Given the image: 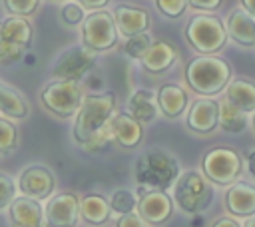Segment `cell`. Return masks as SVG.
I'll return each instance as SVG.
<instances>
[{
  "instance_id": "obj_1",
  "label": "cell",
  "mask_w": 255,
  "mask_h": 227,
  "mask_svg": "<svg viewBox=\"0 0 255 227\" xmlns=\"http://www.w3.org/2000/svg\"><path fill=\"white\" fill-rule=\"evenodd\" d=\"M116 110V96L106 94H88L82 100L80 110L76 112L72 135L74 141L88 153H96L108 147L110 137V117Z\"/></svg>"
},
{
  "instance_id": "obj_2",
  "label": "cell",
  "mask_w": 255,
  "mask_h": 227,
  "mask_svg": "<svg viewBox=\"0 0 255 227\" xmlns=\"http://www.w3.org/2000/svg\"><path fill=\"white\" fill-rule=\"evenodd\" d=\"M179 173L181 171L177 159L159 147L143 151L135 161V181L137 185H143L147 189L167 191L169 187H173Z\"/></svg>"
},
{
  "instance_id": "obj_3",
  "label": "cell",
  "mask_w": 255,
  "mask_h": 227,
  "mask_svg": "<svg viewBox=\"0 0 255 227\" xmlns=\"http://www.w3.org/2000/svg\"><path fill=\"white\" fill-rule=\"evenodd\" d=\"M231 80V68L223 58L217 56H197L185 66V82L203 98H211L225 90Z\"/></svg>"
},
{
  "instance_id": "obj_4",
  "label": "cell",
  "mask_w": 255,
  "mask_h": 227,
  "mask_svg": "<svg viewBox=\"0 0 255 227\" xmlns=\"http://www.w3.org/2000/svg\"><path fill=\"white\" fill-rule=\"evenodd\" d=\"M173 203L189 215H197L205 211L213 201V187L205 179L203 173L195 169H187L179 173L173 183Z\"/></svg>"
},
{
  "instance_id": "obj_5",
  "label": "cell",
  "mask_w": 255,
  "mask_h": 227,
  "mask_svg": "<svg viewBox=\"0 0 255 227\" xmlns=\"http://www.w3.org/2000/svg\"><path fill=\"white\" fill-rule=\"evenodd\" d=\"M185 40L195 52L211 56L225 46L227 30L221 18L213 14H195L189 18L185 26Z\"/></svg>"
},
{
  "instance_id": "obj_6",
  "label": "cell",
  "mask_w": 255,
  "mask_h": 227,
  "mask_svg": "<svg viewBox=\"0 0 255 227\" xmlns=\"http://www.w3.org/2000/svg\"><path fill=\"white\" fill-rule=\"evenodd\" d=\"M243 161L233 147H211L201 159V173L209 183L229 187L241 175Z\"/></svg>"
},
{
  "instance_id": "obj_7",
  "label": "cell",
  "mask_w": 255,
  "mask_h": 227,
  "mask_svg": "<svg viewBox=\"0 0 255 227\" xmlns=\"http://www.w3.org/2000/svg\"><path fill=\"white\" fill-rule=\"evenodd\" d=\"M120 32L114 22V14L108 10H92L82 22V46L98 52H108L118 46Z\"/></svg>"
},
{
  "instance_id": "obj_8",
  "label": "cell",
  "mask_w": 255,
  "mask_h": 227,
  "mask_svg": "<svg viewBox=\"0 0 255 227\" xmlns=\"http://www.w3.org/2000/svg\"><path fill=\"white\" fill-rule=\"evenodd\" d=\"M84 100V90L80 82H66V80H54L46 84L40 90V102L42 106L54 114L56 117H72L80 110Z\"/></svg>"
},
{
  "instance_id": "obj_9",
  "label": "cell",
  "mask_w": 255,
  "mask_h": 227,
  "mask_svg": "<svg viewBox=\"0 0 255 227\" xmlns=\"http://www.w3.org/2000/svg\"><path fill=\"white\" fill-rule=\"evenodd\" d=\"M96 66V54L84 46H72L64 50L52 68V78L66 82H80Z\"/></svg>"
},
{
  "instance_id": "obj_10",
  "label": "cell",
  "mask_w": 255,
  "mask_h": 227,
  "mask_svg": "<svg viewBox=\"0 0 255 227\" xmlns=\"http://www.w3.org/2000/svg\"><path fill=\"white\" fill-rule=\"evenodd\" d=\"M135 211L147 225H163L173 215V199L167 191L147 189L143 185H137Z\"/></svg>"
},
{
  "instance_id": "obj_11",
  "label": "cell",
  "mask_w": 255,
  "mask_h": 227,
  "mask_svg": "<svg viewBox=\"0 0 255 227\" xmlns=\"http://www.w3.org/2000/svg\"><path fill=\"white\" fill-rule=\"evenodd\" d=\"M80 221V197L74 191H62L48 199L44 207L46 227H76Z\"/></svg>"
},
{
  "instance_id": "obj_12",
  "label": "cell",
  "mask_w": 255,
  "mask_h": 227,
  "mask_svg": "<svg viewBox=\"0 0 255 227\" xmlns=\"http://www.w3.org/2000/svg\"><path fill=\"white\" fill-rule=\"evenodd\" d=\"M18 189L22 195L32 197L36 201L50 199L56 189V175L46 165H28L18 177Z\"/></svg>"
},
{
  "instance_id": "obj_13",
  "label": "cell",
  "mask_w": 255,
  "mask_h": 227,
  "mask_svg": "<svg viewBox=\"0 0 255 227\" xmlns=\"http://www.w3.org/2000/svg\"><path fill=\"white\" fill-rule=\"evenodd\" d=\"M185 125L189 131L199 135L211 133L219 127V102L213 98H197L187 110Z\"/></svg>"
},
{
  "instance_id": "obj_14",
  "label": "cell",
  "mask_w": 255,
  "mask_h": 227,
  "mask_svg": "<svg viewBox=\"0 0 255 227\" xmlns=\"http://www.w3.org/2000/svg\"><path fill=\"white\" fill-rule=\"evenodd\" d=\"M110 137L124 149H133L141 143L143 137V125L133 119L128 112H114L110 117Z\"/></svg>"
},
{
  "instance_id": "obj_15",
  "label": "cell",
  "mask_w": 255,
  "mask_h": 227,
  "mask_svg": "<svg viewBox=\"0 0 255 227\" xmlns=\"http://www.w3.org/2000/svg\"><path fill=\"white\" fill-rule=\"evenodd\" d=\"M114 22L122 36L129 38L135 34H143L149 28V14L143 8L131 6V4H118L114 8Z\"/></svg>"
},
{
  "instance_id": "obj_16",
  "label": "cell",
  "mask_w": 255,
  "mask_h": 227,
  "mask_svg": "<svg viewBox=\"0 0 255 227\" xmlns=\"http://www.w3.org/2000/svg\"><path fill=\"white\" fill-rule=\"evenodd\" d=\"M8 217L12 227H44V209L40 201L18 195L8 207Z\"/></svg>"
},
{
  "instance_id": "obj_17",
  "label": "cell",
  "mask_w": 255,
  "mask_h": 227,
  "mask_svg": "<svg viewBox=\"0 0 255 227\" xmlns=\"http://www.w3.org/2000/svg\"><path fill=\"white\" fill-rule=\"evenodd\" d=\"M225 209L235 217L255 215V185L247 181H235L225 191Z\"/></svg>"
},
{
  "instance_id": "obj_18",
  "label": "cell",
  "mask_w": 255,
  "mask_h": 227,
  "mask_svg": "<svg viewBox=\"0 0 255 227\" xmlns=\"http://www.w3.org/2000/svg\"><path fill=\"white\" fill-rule=\"evenodd\" d=\"M139 62L147 74L159 76V74L167 72L177 62V50L165 40H155V42H151V46L147 48V52L143 54V58Z\"/></svg>"
},
{
  "instance_id": "obj_19",
  "label": "cell",
  "mask_w": 255,
  "mask_h": 227,
  "mask_svg": "<svg viewBox=\"0 0 255 227\" xmlns=\"http://www.w3.org/2000/svg\"><path fill=\"white\" fill-rule=\"evenodd\" d=\"M225 30H227V38H231L235 44L243 48L255 46V18L243 8H235L227 16Z\"/></svg>"
},
{
  "instance_id": "obj_20",
  "label": "cell",
  "mask_w": 255,
  "mask_h": 227,
  "mask_svg": "<svg viewBox=\"0 0 255 227\" xmlns=\"http://www.w3.org/2000/svg\"><path fill=\"white\" fill-rule=\"evenodd\" d=\"M157 96V108L159 112L169 117V119H175L179 117L185 110H187V92L177 86V84H163L159 86V90L155 92Z\"/></svg>"
},
{
  "instance_id": "obj_21",
  "label": "cell",
  "mask_w": 255,
  "mask_h": 227,
  "mask_svg": "<svg viewBox=\"0 0 255 227\" xmlns=\"http://www.w3.org/2000/svg\"><path fill=\"white\" fill-rule=\"evenodd\" d=\"M80 217L88 225L102 227L110 221L112 209H110V199L104 197L102 193H88L80 197Z\"/></svg>"
},
{
  "instance_id": "obj_22",
  "label": "cell",
  "mask_w": 255,
  "mask_h": 227,
  "mask_svg": "<svg viewBox=\"0 0 255 227\" xmlns=\"http://www.w3.org/2000/svg\"><path fill=\"white\" fill-rule=\"evenodd\" d=\"M157 112H159V108H157V96L151 90L139 88L128 100V114L133 119H137L141 125L147 123V121H153L155 115H157Z\"/></svg>"
},
{
  "instance_id": "obj_23",
  "label": "cell",
  "mask_w": 255,
  "mask_h": 227,
  "mask_svg": "<svg viewBox=\"0 0 255 227\" xmlns=\"http://www.w3.org/2000/svg\"><path fill=\"white\" fill-rule=\"evenodd\" d=\"M0 42L6 46L26 48L32 42V24L22 16H10L0 22Z\"/></svg>"
},
{
  "instance_id": "obj_24",
  "label": "cell",
  "mask_w": 255,
  "mask_h": 227,
  "mask_svg": "<svg viewBox=\"0 0 255 227\" xmlns=\"http://www.w3.org/2000/svg\"><path fill=\"white\" fill-rule=\"evenodd\" d=\"M225 100L231 102L235 108H239L245 114L255 112V82L245 78L229 80L225 86Z\"/></svg>"
},
{
  "instance_id": "obj_25",
  "label": "cell",
  "mask_w": 255,
  "mask_h": 227,
  "mask_svg": "<svg viewBox=\"0 0 255 227\" xmlns=\"http://www.w3.org/2000/svg\"><path fill=\"white\" fill-rule=\"evenodd\" d=\"M30 114L28 102L22 98L18 90L0 82V115L8 119H26Z\"/></svg>"
},
{
  "instance_id": "obj_26",
  "label": "cell",
  "mask_w": 255,
  "mask_h": 227,
  "mask_svg": "<svg viewBox=\"0 0 255 227\" xmlns=\"http://www.w3.org/2000/svg\"><path fill=\"white\" fill-rule=\"evenodd\" d=\"M219 127L227 133H239L247 127V114L223 98L219 102Z\"/></svg>"
},
{
  "instance_id": "obj_27",
  "label": "cell",
  "mask_w": 255,
  "mask_h": 227,
  "mask_svg": "<svg viewBox=\"0 0 255 227\" xmlns=\"http://www.w3.org/2000/svg\"><path fill=\"white\" fill-rule=\"evenodd\" d=\"M18 147V127L12 119L0 115V159L8 157Z\"/></svg>"
},
{
  "instance_id": "obj_28",
  "label": "cell",
  "mask_w": 255,
  "mask_h": 227,
  "mask_svg": "<svg viewBox=\"0 0 255 227\" xmlns=\"http://www.w3.org/2000/svg\"><path fill=\"white\" fill-rule=\"evenodd\" d=\"M137 207V195H133L129 189H116L110 197V209L116 215H126L135 211Z\"/></svg>"
},
{
  "instance_id": "obj_29",
  "label": "cell",
  "mask_w": 255,
  "mask_h": 227,
  "mask_svg": "<svg viewBox=\"0 0 255 227\" xmlns=\"http://www.w3.org/2000/svg\"><path fill=\"white\" fill-rule=\"evenodd\" d=\"M151 38H149V34L147 32H143V34H135V36H129V38H126V44H124V52H126V56H129V58H133V60H141L143 58V54L147 52V48L151 46Z\"/></svg>"
},
{
  "instance_id": "obj_30",
  "label": "cell",
  "mask_w": 255,
  "mask_h": 227,
  "mask_svg": "<svg viewBox=\"0 0 255 227\" xmlns=\"http://www.w3.org/2000/svg\"><path fill=\"white\" fill-rule=\"evenodd\" d=\"M38 4H40V0H4V6L8 10V14L22 16V18L32 16L36 12Z\"/></svg>"
},
{
  "instance_id": "obj_31",
  "label": "cell",
  "mask_w": 255,
  "mask_h": 227,
  "mask_svg": "<svg viewBox=\"0 0 255 227\" xmlns=\"http://www.w3.org/2000/svg\"><path fill=\"white\" fill-rule=\"evenodd\" d=\"M14 197H16V181L8 173L0 171V211L8 209Z\"/></svg>"
},
{
  "instance_id": "obj_32",
  "label": "cell",
  "mask_w": 255,
  "mask_h": 227,
  "mask_svg": "<svg viewBox=\"0 0 255 227\" xmlns=\"http://www.w3.org/2000/svg\"><path fill=\"white\" fill-rule=\"evenodd\" d=\"M60 18H62L64 24L76 26V24L84 22V18H86V8H84L82 4H78V2H68V4H64V8L60 10Z\"/></svg>"
},
{
  "instance_id": "obj_33",
  "label": "cell",
  "mask_w": 255,
  "mask_h": 227,
  "mask_svg": "<svg viewBox=\"0 0 255 227\" xmlns=\"http://www.w3.org/2000/svg\"><path fill=\"white\" fill-rule=\"evenodd\" d=\"M187 6V0H155V8L167 18H179Z\"/></svg>"
},
{
  "instance_id": "obj_34",
  "label": "cell",
  "mask_w": 255,
  "mask_h": 227,
  "mask_svg": "<svg viewBox=\"0 0 255 227\" xmlns=\"http://www.w3.org/2000/svg\"><path fill=\"white\" fill-rule=\"evenodd\" d=\"M114 227H149L137 211H131V213H126V215H118Z\"/></svg>"
},
{
  "instance_id": "obj_35",
  "label": "cell",
  "mask_w": 255,
  "mask_h": 227,
  "mask_svg": "<svg viewBox=\"0 0 255 227\" xmlns=\"http://www.w3.org/2000/svg\"><path fill=\"white\" fill-rule=\"evenodd\" d=\"M223 0H187V4L195 10H205V12H213L221 6Z\"/></svg>"
},
{
  "instance_id": "obj_36",
  "label": "cell",
  "mask_w": 255,
  "mask_h": 227,
  "mask_svg": "<svg viewBox=\"0 0 255 227\" xmlns=\"http://www.w3.org/2000/svg\"><path fill=\"white\" fill-rule=\"evenodd\" d=\"M78 4H82L84 8H90V10H102L110 0H76Z\"/></svg>"
},
{
  "instance_id": "obj_37",
  "label": "cell",
  "mask_w": 255,
  "mask_h": 227,
  "mask_svg": "<svg viewBox=\"0 0 255 227\" xmlns=\"http://www.w3.org/2000/svg\"><path fill=\"white\" fill-rule=\"evenodd\" d=\"M211 227H241L233 217H219L211 223Z\"/></svg>"
},
{
  "instance_id": "obj_38",
  "label": "cell",
  "mask_w": 255,
  "mask_h": 227,
  "mask_svg": "<svg viewBox=\"0 0 255 227\" xmlns=\"http://www.w3.org/2000/svg\"><path fill=\"white\" fill-rule=\"evenodd\" d=\"M247 171L251 173V177L255 179V149H251L247 153Z\"/></svg>"
},
{
  "instance_id": "obj_39",
  "label": "cell",
  "mask_w": 255,
  "mask_h": 227,
  "mask_svg": "<svg viewBox=\"0 0 255 227\" xmlns=\"http://www.w3.org/2000/svg\"><path fill=\"white\" fill-rule=\"evenodd\" d=\"M241 8L255 18V0H241Z\"/></svg>"
},
{
  "instance_id": "obj_40",
  "label": "cell",
  "mask_w": 255,
  "mask_h": 227,
  "mask_svg": "<svg viewBox=\"0 0 255 227\" xmlns=\"http://www.w3.org/2000/svg\"><path fill=\"white\" fill-rule=\"evenodd\" d=\"M243 227H255V215L247 217V219H245V223H243Z\"/></svg>"
},
{
  "instance_id": "obj_41",
  "label": "cell",
  "mask_w": 255,
  "mask_h": 227,
  "mask_svg": "<svg viewBox=\"0 0 255 227\" xmlns=\"http://www.w3.org/2000/svg\"><path fill=\"white\" fill-rule=\"evenodd\" d=\"M251 127H253V131H255V112H253V115H251Z\"/></svg>"
},
{
  "instance_id": "obj_42",
  "label": "cell",
  "mask_w": 255,
  "mask_h": 227,
  "mask_svg": "<svg viewBox=\"0 0 255 227\" xmlns=\"http://www.w3.org/2000/svg\"><path fill=\"white\" fill-rule=\"evenodd\" d=\"M0 50H2V42H0Z\"/></svg>"
},
{
  "instance_id": "obj_43",
  "label": "cell",
  "mask_w": 255,
  "mask_h": 227,
  "mask_svg": "<svg viewBox=\"0 0 255 227\" xmlns=\"http://www.w3.org/2000/svg\"><path fill=\"white\" fill-rule=\"evenodd\" d=\"M44 227H46V225H44Z\"/></svg>"
}]
</instances>
